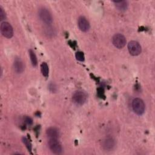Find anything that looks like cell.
I'll list each match as a JSON object with an SVG mask.
<instances>
[{
  "instance_id": "obj_1",
  "label": "cell",
  "mask_w": 155,
  "mask_h": 155,
  "mask_svg": "<svg viewBox=\"0 0 155 155\" xmlns=\"http://www.w3.org/2000/svg\"><path fill=\"white\" fill-rule=\"evenodd\" d=\"M132 108L136 114H143L145 110V105L143 101L139 97L134 98L132 101Z\"/></svg>"
},
{
  "instance_id": "obj_2",
  "label": "cell",
  "mask_w": 155,
  "mask_h": 155,
  "mask_svg": "<svg viewBox=\"0 0 155 155\" xmlns=\"http://www.w3.org/2000/svg\"><path fill=\"white\" fill-rule=\"evenodd\" d=\"M40 19L46 24L50 25L53 22V17L50 11L45 8H41L38 12Z\"/></svg>"
},
{
  "instance_id": "obj_3",
  "label": "cell",
  "mask_w": 155,
  "mask_h": 155,
  "mask_svg": "<svg viewBox=\"0 0 155 155\" xmlns=\"http://www.w3.org/2000/svg\"><path fill=\"white\" fill-rule=\"evenodd\" d=\"M87 99V93L82 90L76 91L72 96L73 102L78 105H83Z\"/></svg>"
},
{
  "instance_id": "obj_4",
  "label": "cell",
  "mask_w": 155,
  "mask_h": 155,
  "mask_svg": "<svg viewBox=\"0 0 155 155\" xmlns=\"http://www.w3.org/2000/svg\"><path fill=\"white\" fill-rule=\"evenodd\" d=\"M48 144L49 148L54 154H59L62 153V148L58 139L50 138L48 142Z\"/></svg>"
},
{
  "instance_id": "obj_5",
  "label": "cell",
  "mask_w": 155,
  "mask_h": 155,
  "mask_svg": "<svg viewBox=\"0 0 155 155\" xmlns=\"http://www.w3.org/2000/svg\"><path fill=\"white\" fill-rule=\"evenodd\" d=\"M1 33L3 36L11 38L13 36V29L11 24L7 22H2L1 24Z\"/></svg>"
},
{
  "instance_id": "obj_6",
  "label": "cell",
  "mask_w": 155,
  "mask_h": 155,
  "mask_svg": "<svg viewBox=\"0 0 155 155\" xmlns=\"http://www.w3.org/2000/svg\"><path fill=\"white\" fill-rule=\"evenodd\" d=\"M126 42L127 41L125 36L120 33L114 35L112 38V43L113 45L119 49L124 47L126 44Z\"/></svg>"
},
{
  "instance_id": "obj_7",
  "label": "cell",
  "mask_w": 155,
  "mask_h": 155,
  "mask_svg": "<svg viewBox=\"0 0 155 155\" xmlns=\"http://www.w3.org/2000/svg\"><path fill=\"white\" fill-rule=\"evenodd\" d=\"M128 50L132 56H137L142 51V48L139 43L136 41H131L128 44Z\"/></svg>"
},
{
  "instance_id": "obj_8",
  "label": "cell",
  "mask_w": 155,
  "mask_h": 155,
  "mask_svg": "<svg viewBox=\"0 0 155 155\" xmlns=\"http://www.w3.org/2000/svg\"><path fill=\"white\" fill-rule=\"evenodd\" d=\"M78 25L79 29L84 32H87L90 29V24L88 20L84 16H80L78 18Z\"/></svg>"
},
{
  "instance_id": "obj_9",
  "label": "cell",
  "mask_w": 155,
  "mask_h": 155,
  "mask_svg": "<svg viewBox=\"0 0 155 155\" xmlns=\"http://www.w3.org/2000/svg\"><path fill=\"white\" fill-rule=\"evenodd\" d=\"M115 146V141L111 137H107L102 142V147L106 151H111Z\"/></svg>"
},
{
  "instance_id": "obj_10",
  "label": "cell",
  "mask_w": 155,
  "mask_h": 155,
  "mask_svg": "<svg viewBox=\"0 0 155 155\" xmlns=\"http://www.w3.org/2000/svg\"><path fill=\"white\" fill-rule=\"evenodd\" d=\"M14 70L17 73H21L24 70V65L22 61L19 58H16L15 59L13 64Z\"/></svg>"
},
{
  "instance_id": "obj_11",
  "label": "cell",
  "mask_w": 155,
  "mask_h": 155,
  "mask_svg": "<svg viewBox=\"0 0 155 155\" xmlns=\"http://www.w3.org/2000/svg\"><path fill=\"white\" fill-rule=\"evenodd\" d=\"M46 134L47 136L49 137V139L50 138L58 139L59 136V133L58 129L54 127L48 128L46 131Z\"/></svg>"
},
{
  "instance_id": "obj_12",
  "label": "cell",
  "mask_w": 155,
  "mask_h": 155,
  "mask_svg": "<svg viewBox=\"0 0 155 155\" xmlns=\"http://www.w3.org/2000/svg\"><path fill=\"white\" fill-rule=\"evenodd\" d=\"M116 8L120 11H125L128 7V2L127 1H113Z\"/></svg>"
},
{
  "instance_id": "obj_13",
  "label": "cell",
  "mask_w": 155,
  "mask_h": 155,
  "mask_svg": "<svg viewBox=\"0 0 155 155\" xmlns=\"http://www.w3.org/2000/svg\"><path fill=\"white\" fill-rule=\"evenodd\" d=\"M41 71L42 74V75L44 77H48V72H49V68L46 62H42L41 65Z\"/></svg>"
},
{
  "instance_id": "obj_14",
  "label": "cell",
  "mask_w": 155,
  "mask_h": 155,
  "mask_svg": "<svg viewBox=\"0 0 155 155\" xmlns=\"http://www.w3.org/2000/svg\"><path fill=\"white\" fill-rule=\"evenodd\" d=\"M29 52V56L30 58V60L31 62V64L33 65V66L36 67L38 64V59H37V57L35 53V52L32 50H29L28 51Z\"/></svg>"
},
{
  "instance_id": "obj_15",
  "label": "cell",
  "mask_w": 155,
  "mask_h": 155,
  "mask_svg": "<svg viewBox=\"0 0 155 155\" xmlns=\"http://www.w3.org/2000/svg\"><path fill=\"white\" fill-rule=\"evenodd\" d=\"M75 56H76V58L77 60L79 61H84V59H85V56H84V54L83 53V52L82 51H77L76 53V54H75Z\"/></svg>"
},
{
  "instance_id": "obj_16",
  "label": "cell",
  "mask_w": 155,
  "mask_h": 155,
  "mask_svg": "<svg viewBox=\"0 0 155 155\" xmlns=\"http://www.w3.org/2000/svg\"><path fill=\"white\" fill-rule=\"evenodd\" d=\"M22 142L25 145V146L27 148V149L28 150L31 151V144L29 142L28 139L27 138H26V137H23L22 138Z\"/></svg>"
},
{
  "instance_id": "obj_17",
  "label": "cell",
  "mask_w": 155,
  "mask_h": 155,
  "mask_svg": "<svg viewBox=\"0 0 155 155\" xmlns=\"http://www.w3.org/2000/svg\"><path fill=\"white\" fill-rule=\"evenodd\" d=\"M5 18H6L5 13L4 9L2 8V7L1 6L0 7V19L2 21V20H4Z\"/></svg>"
},
{
  "instance_id": "obj_18",
  "label": "cell",
  "mask_w": 155,
  "mask_h": 155,
  "mask_svg": "<svg viewBox=\"0 0 155 155\" xmlns=\"http://www.w3.org/2000/svg\"><path fill=\"white\" fill-rule=\"evenodd\" d=\"M24 120H25V122L27 124H29V125H31L32 123H33V120L31 117H25L24 118Z\"/></svg>"
}]
</instances>
